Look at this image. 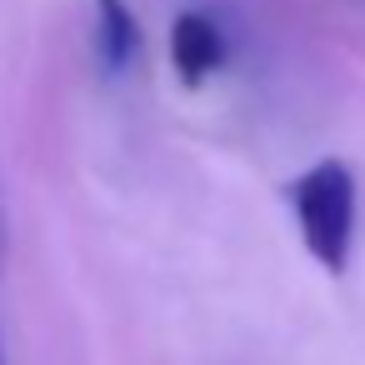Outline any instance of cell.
<instances>
[{"label":"cell","instance_id":"cell-5","mask_svg":"<svg viewBox=\"0 0 365 365\" xmlns=\"http://www.w3.org/2000/svg\"><path fill=\"white\" fill-rule=\"evenodd\" d=\"M0 365H6V330H0Z\"/></svg>","mask_w":365,"mask_h":365},{"label":"cell","instance_id":"cell-2","mask_svg":"<svg viewBox=\"0 0 365 365\" xmlns=\"http://www.w3.org/2000/svg\"><path fill=\"white\" fill-rule=\"evenodd\" d=\"M170 61H175V71H180L185 86H200L210 71L225 66V36H220V26L210 16H200V11L180 16L175 31H170Z\"/></svg>","mask_w":365,"mask_h":365},{"label":"cell","instance_id":"cell-3","mask_svg":"<svg viewBox=\"0 0 365 365\" xmlns=\"http://www.w3.org/2000/svg\"><path fill=\"white\" fill-rule=\"evenodd\" d=\"M96 51L106 71H125L140 51V31L125 0H96Z\"/></svg>","mask_w":365,"mask_h":365},{"label":"cell","instance_id":"cell-1","mask_svg":"<svg viewBox=\"0 0 365 365\" xmlns=\"http://www.w3.org/2000/svg\"><path fill=\"white\" fill-rule=\"evenodd\" d=\"M290 215L305 255L325 275H345L355 250V170L345 160H315L290 180Z\"/></svg>","mask_w":365,"mask_h":365},{"label":"cell","instance_id":"cell-4","mask_svg":"<svg viewBox=\"0 0 365 365\" xmlns=\"http://www.w3.org/2000/svg\"><path fill=\"white\" fill-rule=\"evenodd\" d=\"M0 265H6V200H0Z\"/></svg>","mask_w":365,"mask_h":365}]
</instances>
